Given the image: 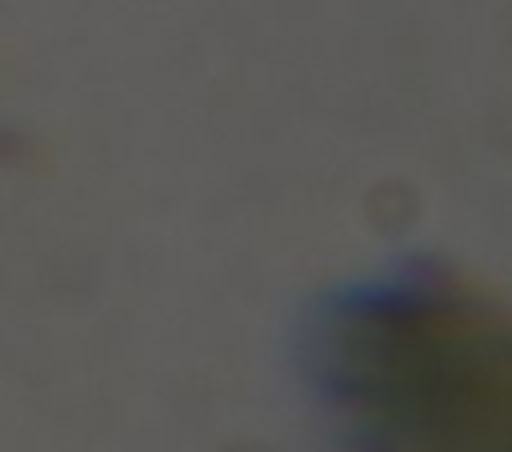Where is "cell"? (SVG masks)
Wrapping results in <instances>:
<instances>
[{
	"label": "cell",
	"instance_id": "6da1fadb",
	"mask_svg": "<svg viewBox=\"0 0 512 452\" xmlns=\"http://www.w3.org/2000/svg\"><path fill=\"white\" fill-rule=\"evenodd\" d=\"M312 380L356 452H508V328L468 288L412 272L316 320Z\"/></svg>",
	"mask_w": 512,
	"mask_h": 452
}]
</instances>
